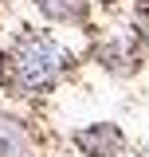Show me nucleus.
Listing matches in <instances>:
<instances>
[{"label":"nucleus","instance_id":"1","mask_svg":"<svg viewBox=\"0 0 149 157\" xmlns=\"http://www.w3.org/2000/svg\"><path fill=\"white\" fill-rule=\"evenodd\" d=\"M67 63H71V55L51 36H28L16 47V55H12V67H16V78H20L24 90H47V86H55L59 75L67 71Z\"/></svg>","mask_w":149,"mask_h":157}]
</instances>
